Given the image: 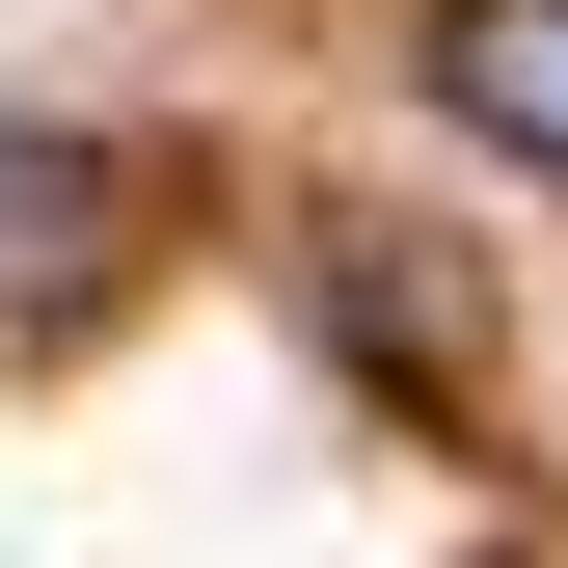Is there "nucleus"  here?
<instances>
[{"instance_id":"f257e3e1","label":"nucleus","mask_w":568,"mask_h":568,"mask_svg":"<svg viewBox=\"0 0 568 568\" xmlns=\"http://www.w3.org/2000/svg\"><path fill=\"white\" fill-rule=\"evenodd\" d=\"M135 217H163V163H109V135H0V325H82Z\"/></svg>"},{"instance_id":"f03ea898","label":"nucleus","mask_w":568,"mask_h":568,"mask_svg":"<svg viewBox=\"0 0 568 568\" xmlns=\"http://www.w3.org/2000/svg\"><path fill=\"white\" fill-rule=\"evenodd\" d=\"M406 54H434V109L487 135V163H541V190H568V0H434Z\"/></svg>"}]
</instances>
